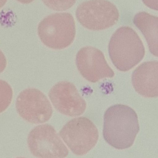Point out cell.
<instances>
[{"label": "cell", "mask_w": 158, "mask_h": 158, "mask_svg": "<svg viewBox=\"0 0 158 158\" xmlns=\"http://www.w3.org/2000/svg\"><path fill=\"white\" fill-rule=\"evenodd\" d=\"M139 131L137 113L129 106L114 105L105 112L104 138L114 148L124 149L130 148Z\"/></svg>", "instance_id": "1"}, {"label": "cell", "mask_w": 158, "mask_h": 158, "mask_svg": "<svg viewBox=\"0 0 158 158\" xmlns=\"http://www.w3.org/2000/svg\"><path fill=\"white\" fill-rule=\"evenodd\" d=\"M109 53L117 69L122 72L130 70L144 57L145 48L136 31L127 26L121 27L112 35Z\"/></svg>", "instance_id": "2"}, {"label": "cell", "mask_w": 158, "mask_h": 158, "mask_svg": "<svg viewBox=\"0 0 158 158\" xmlns=\"http://www.w3.org/2000/svg\"><path fill=\"white\" fill-rule=\"evenodd\" d=\"M38 32L42 42L47 47L55 50L65 49L75 40V20L70 13L52 14L40 22Z\"/></svg>", "instance_id": "3"}, {"label": "cell", "mask_w": 158, "mask_h": 158, "mask_svg": "<svg viewBox=\"0 0 158 158\" xmlns=\"http://www.w3.org/2000/svg\"><path fill=\"white\" fill-rule=\"evenodd\" d=\"M76 16L84 27L93 31L107 29L118 21V9L107 0H89L79 5Z\"/></svg>", "instance_id": "4"}, {"label": "cell", "mask_w": 158, "mask_h": 158, "mask_svg": "<svg viewBox=\"0 0 158 158\" xmlns=\"http://www.w3.org/2000/svg\"><path fill=\"white\" fill-rule=\"evenodd\" d=\"M59 135L77 156L87 154L96 145L99 138L96 126L85 117L75 118L67 123L60 131Z\"/></svg>", "instance_id": "5"}, {"label": "cell", "mask_w": 158, "mask_h": 158, "mask_svg": "<svg viewBox=\"0 0 158 158\" xmlns=\"http://www.w3.org/2000/svg\"><path fill=\"white\" fill-rule=\"evenodd\" d=\"M28 143L32 154L39 158H64L68 150L50 124L39 125L29 134Z\"/></svg>", "instance_id": "6"}, {"label": "cell", "mask_w": 158, "mask_h": 158, "mask_svg": "<svg viewBox=\"0 0 158 158\" xmlns=\"http://www.w3.org/2000/svg\"><path fill=\"white\" fill-rule=\"evenodd\" d=\"M16 107L22 118L35 124L48 121L53 112L47 97L35 88H28L22 91L17 98Z\"/></svg>", "instance_id": "7"}, {"label": "cell", "mask_w": 158, "mask_h": 158, "mask_svg": "<svg viewBox=\"0 0 158 158\" xmlns=\"http://www.w3.org/2000/svg\"><path fill=\"white\" fill-rule=\"evenodd\" d=\"M76 63L81 75L91 82L115 76L103 53L95 47L86 46L80 49L76 56Z\"/></svg>", "instance_id": "8"}, {"label": "cell", "mask_w": 158, "mask_h": 158, "mask_svg": "<svg viewBox=\"0 0 158 158\" xmlns=\"http://www.w3.org/2000/svg\"><path fill=\"white\" fill-rule=\"evenodd\" d=\"M49 97L54 107L60 113L70 117L82 115L86 110V101L73 84L59 82L53 86Z\"/></svg>", "instance_id": "9"}, {"label": "cell", "mask_w": 158, "mask_h": 158, "mask_svg": "<svg viewBox=\"0 0 158 158\" xmlns=\"http://www.w3.org/2000/svg\"><path fill=\"white\" fill-rule=\"evenodd\" d=\"M158 62L149 61L141 64L132 76L135 91L143 96L156 98L158 96Z\"/></svg>", "instance_id": "10"}, {"label": "cell", "mask_w": 158, "mask_h": 158, "mask_svg": "<svg viewBox=\"0 0 158 158\" xmlns=\"http://www.w3.org/2000/svg\"><path fill=\"white\" fill-rule=\"evenodd\" d=\"M133 22L146 39L151 53L158 56V17L142 11L135 15Z\"/></svg>", "instance_id": "11"}, {"label": "cell", "mask_w": 158, "mask_h": 158, "mask_svg": "<svg viewBox=\"0 0 158 158\" xmlns=\"http://www.w3.org/2000/svg\"><path fill=\"white\" fill-rule=\"evenodd\" d=\"M12 98L13 90L11 86L5 81L0 80V113L7 109Z\"/></svg>", "instance_id": "12"}, {"label": "cell", "mask_w": 158, "mask_h": 158, "mask_svg": "<svg viewBox=\"0 0 158 158\" xmlns=\"http://www.w3.org/2000/svg\"><path fill=\"white\" fill-rule=\"evenodd\" d=\"M50 9L57 11H65L72 7L77 0H42Z\"/></svg>", "instance_id": "13"}, {"label": "cell", "mask_w": 158, "mask_h": 158, "mask_svg": "<svg viewBox=\"0 0 158 158\" xmlns=\"http://www.w3.org/2000/svg\"><path fill=\"white\" fill-rule=\"evenodd\" d=\"M146 6L156 11L158 10V0H142Z\"/></svg>", "instance_id": "14"}, {"label": "cell", "mask_w": 158, "mask_h": 158, "mask_svg": "<svg viewBox=\"0 0 158 158\" xmlns=\"http://www.w3.org/2000/svg\"><path fill=\"white\" fill-rule=\"evenodd\" d=\"M6 60L4 54L0 50V74L5 69L6 66Z\"/></svg>", "instance_id": "15"}, {"label": "cell", "mask_w": 158, "mask_h": 158, "mask_svg": "<svg viewBox=\"0 0 158 158\" xmlns=\"http://www.w3.org/2000/svg\"><path fill=\"white\" fill-rule=\"evenodd\" d=\"M18 2L23 4L30 3L32 2H33L34 0H16Z\"/></svg>", "instance_id": "16"}, {"label": "cell", "mask_w": 158, "mask_h": 158, "mask_svg": "<svg viewBox=\"0 0 158 158\" xmlns=\"http://www.w3.org/2000/svg\"><path fill=\"white\" fill-rule=\"evenodd\" d=\"M7 0H0V9L5 4Z\"/></svg>", "instance_id": "17"}, {"label": "cell", "mask_w": 158, "mask_h": 158, "mask_svg": "<svg viewBox=\"0 0 158 158\" xmlns=\"http://www.w3.org/2000/svg\"></svg>", "instance_id": "18"}]
</instances>
